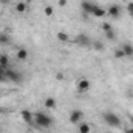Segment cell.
<instances>
[{"mask_svg":"<svg viewBox=\"0 0 133 133\" xmlns=\"http://www.w3.org/2000/svg\"><path fill=\"white\" fill-rule=\"evenodd\" d=\"M102 119H103V122H105L108 127H113V128H119L121 124H122L121 117H119L116 113H113V111H105V113L102 114Z\"/></svg>","mask_w":133,"mask_h":133,"instance_id":"2","label":"cell"},{"mask_svg":"<svg viewBox=\"0 0 133 133\" xmlns=\"http://www.w3.org/2000/svg\"><path fill=\"white\" fill-rule=\"evenodd\" d=\"M128 14H130V17H131V19H133V13H128Z\"/></svg>","mask_w":133,"mask_h":133,"instance_id":"27","label":"cell"},{"mask_svg":"<svg viewBox=\"0 0 133 133\" xmlns=\"http://www.w3.org/2000/svg\"><path fill=\"white\" fill-rule=\"evenodd\" d=\"M107 14L110 16V17H113V19H117L119 16H121V6L119 5H111L108 10H107Z\"/></svg>","mask_w":133,"mask_h":133,"instance_id":"9","label":"cell"},{"mask_svg":"<svg viewBox=\"0 0 133 133\" xmlns=\"http://www.w3.org/2000/svg\"><path fill=\"white\" fill-rule=\"evenodd\" d=\"M25 2H27V3H28V2H31V0H25Z\"/></svg>","mask_w":133,"mask_h":133,"instance_id":"29","label":"cell"},{"mask_svg":"<svg viewBox=\"0 0 133 133\" xmlns=\"http://www.w3.org/2000/svg\"><path fill=\"white\" fill-rule=\"evenodd\" d=\"M35 122H36V125L41 127V128H49V127L53 124V119H52L47 113L38 111V113H35Z\"/></svg>","mask_w":133,"mask_h":133,"instance_id":"3","label":"cell"},{"mask_svg":"<svg viewBox=\"0 0 133 133\" xmlns=\"http://www.w3.org/2000/svg\"><path fill=\"white\" fill-rule=\"evenodd\" d=\"M16 58H17L19 61H25V59H28V50L24 49V47L17 49V52H16Z\"/></svg>","mask_w":133,"mask_h":133,"instance_id":"12","label":"cell"},{"mask_svg":"<svg viewBox=\"0 0 133 133\" xmlns=\"http://www.w3.org/2000/svg\"><path fill=\"white\" fill-rule=\"evenodd\" d=\"M44 108H47V110H55V108H56V100H55L53 97H47V99L44 100Z\"/></svg>","mask_w":133,"mask_h":133,"instance_id":"14","label":"cell"},{"mask_svg":"<svg viewBox=\"0 0 133 133\" xmlns=\"http://www.w3.org/2000/svg\"><path fill=\"white\" fill-rule=\"evenodd\" d=\"M8 64H10L8 55L2 53V55H0V71H5V69H8Z\"/></svg>","mask_w":133,"mask_h":133,"instance_id":"13","label":"cell"},{"mask_svg":"<svg viewBox=\"0 0 133 133\" xmlns=\"http://www.w3.org/2000/svg\"><path fill=\"white\" fill-rule=\"evenodd\" d=\"M21 117H22L24 122L28 124V125L36 124V122H35V114H33L31 111H28V110H22V111H21Z\"/></svg>","mask_w":133,"mask_h":133,"instance_id":"7","label":"cell"},{"mask_svg":"<svg viewBox=\"0 0 133 133\" xmlns=\"http://www.w3.org/2000/svg\"><path fill=\"white\" fill-rule=\"evenodd\" d=\"M58 5L59 6H66L68 5V0H58Z\"/></svg>","mask_w":133,"mask_h":133,"instance_id":"25","label":"cell"},{"mask_svg":"<svg viewBox=\"0 0 133 133\" xmlns=\"http://www.w3.org/2000/svg\"><path fill=\"white\" fill-rule=\"evenodd\" d=\"M82 121H83V111L82 110H72L69 114V122L74 125H78Z\"/></svg>","mask_w":133,"mask_h":133,"instance_id":"5","label":"cell"},{"mask_svg":"<svg viewBox=\"0 0 133 133\" xmlns=\"http://www.w3.org/2000/svg\"><path fill=\"white\" fill-rule=\"evenodd\" d=\"M89 88H91V82H89L88 78H80V80L77 82V89H78V92H88Z\"/></svg>","mask_w":133,"mask_h":133,"instance_id":"6","label":"cell"},{"mask_svg":"<svg viewBox=\"0 0 133 133\" xmlns=\"http://www.w3.org/2000/svg\"><path fill=\"white\" fill-rule=\"evenodd\" d=\"M80 6H82V11H83L85 14H92V11H94V8H96V3L89 2V0H82Z\"/></svg>","mask_w":133,"mask_h":133,"instance_id":"8","label":"cell"},{"mask_svg":"<svg viewBox=\"0 0 133 133\" xmlns=\"http://www.w3.org/2000/svg\"><path fill=\"white\" fill-rule=\"evenodd\" d=\"M105 38H107L108 41H116V35H114V31H113V30L105 31Z\"/></svg>","mask_w":133,"mask_h":133,"instance_id":"18","label":"cell"},{"mask_svg":"<svg viewBox=\"0 0 133 133\" xmlns=\"http://www.w3.org/2000/svg\"><path fill=\"white\" fill-rule=\"evenodd\" d=\"M78 131H80V133H89V131H91V125H89L88 122H83V121H82V122L78 124Z\"/></svg>","mask_w":133,"mask_h":133,"instance_id":"15","label":"cell"},{"mask_svg":"<svg viewBox=\"0 0 133 133\" xmlns=\"http://www.w3.org/2000/svg\"><path fill=\"white\" fill-rule=\"evenodd\" d=\"M6 42H8V36H6V33H2V35H0V44L5 45Z\"/></svg>","mask_w":133,"mask_h":133,"instance_id":"21","label":"cell"},{"mask_svg":"<svg viewBox=\"0 0 133 133\" xmlns=\"http://www.w3.org/2000/svg\"><path fill=\"white\" fill-rule=\"evenodd\" d=\"M14 8H16V11H17V13H21V14H22V13H25V11H27V8H28V6H27V2L24 0V2H17Z\"/></svg>","mask_w":133,"mask_h":133,"instance_id":"16","label":"cell"},{"mask_svg":"<svg viewBox=\"0 0 133 133\" xmlns=\"http://www.w3.org/2000/svg\"><path fill=\"white\" fill-rule=\"evenodd\" d=\"M56 78H58V80H64V74H63V72H58V74H56Z\"/></svg>","mask_w":133,"mask_h":133,"instance_id":"26","label":"cell"},{"mask_svg":"<svg viewBox=\"0 0 133 133\" xmlns=\"http://www.w3.org/2000/svg\"><path fill=\"white\" fill-rule=\"evenodd\" d=\"M75 44L80 45V47H91V45H92V41H91V38H89L88 35L78 33V35L75 36Z\"/></svg>","mask_w":133,"mask_h":133,"instance_id":"4","label":"cell"},{"mask_svg":"<svg viewBox=\"0 0 133 133\" xmlns=\"http://www.w3.org/2000/svg\"><path fill=\"white\" fill-rule=\"evenodd\" d=\"M114 58H116V59H122V58H125L122 49H116V50H114Z\"/></svg>","mask_w":133,"mask_h":133,"instance_id":"19","label":"cell"},{"mask_svg":"<svg viewBox=\"0 0 133 133\" xmlns=\"http://www.w3.org/2000/svg\"><path fill=\"white\" fill-rule=\"evenodd\" d=\"M125 10H127V13H133V2H128L125 5Z\"/></svg>","mask_w":133,"mask_h":133,"instance_id":"23","label":"cell"},{"mask_svg":"<svg viewBox=\"0 0 133 133\" xmlns=\"http://www.w3.org/2000/svg\"><path fill=\"white\" fill-rule=\"evenodd\" d=\"M0 78H2L3 82H13V83L19 85V83H22L24 75L19 71H16V69H5V71H2V77Z\"/></svg>","mask_w":133,"mask_h":133,"instance_id":"1","label":"cell"},{"mask_svg":"<svg viewBox=\"0 0 133 133\" xmlns=\"http://www.w3.org/2000/svg\"><path fill=\"white\" fill-rule=\"evenodd\" d=\"M91 16H94V17H97V19H102V17L107 16V10L102 8V6H99V5H96V8H94V11H92Z\"/></svg>","mask_w":133,"mask_h":133,"instance_id":"11","label":"cell"},{"mask_svg":"<svg viewBox=\"0 0 133 133\" xmlns=\"http://www.w3.org/2000/svg\"><path fill=\"white\" fill-rule=\"evenodd\" d=\"M92 45H94V49H96V50H100V52H102V50H103V45H102V44H100V42H94V44H92Z\"/></svg>","mask_w":133,"mask_h":133,"instance_id":"24","label":"cell"},{"mask_svg":"<svg viewBox=\"0 0 133 133\" xmlns=\"http://www.w3.org/2000/svg\"><path fill=\"white\" fill-rule=\"evenodd\" d=\"M56 39H58L59 42H68V41H69V35L66 33V31H58V33H56Z\"/></svg>","mask_w":133,"mask_h":133,"instance_id":"17","label":"cell"},{"mask_svg":"<svg viewBox=\"0 0 133 133\" xmlns=\"http://www.w3.org/2000/svg\"><path fill=\"white\" fill-rule=\"evenodd\" d=\"M53 13H55V10H53L50 5L44 8V14H45V16H49V17H50V16H53Z\"/></svg>","mask_w":133,"mask_h":133,"instance_id":"20","label":"cell"},{"mask_svg":"<svg viewBox=\"0 0 133 133\" xmlns=\"http://www.w3.org/2000/svg\"><path fill=\"white\" fill-rule=\"evenodd\" d=\"M102 30H103V31H108V30H113V27H111L108 22H103V24H102Z\"/></svg>","mask_w":133,"mask_h":133,"instance_id":"22","label":"cell"},{"mask_svg":"<svg viewBox=\"0 0 133 133\" xmlns=\"http://www.w3.org/2000/svg\"><path fill=\"white\" fill-rule=\"evenodd\" d=\"M121 49H122V52H124L125 58H133V44L125 42V44H122V45H121Z\"/></svg>","mask_w":133,"mask_h":133,"instance_id":"10","label":"cell"},{"mask_svg":"<svg viewBox=\"0 0 133 133\" xmlns=\"http://www.w3.org/2000/svg\"><path fill=\"white\" fill-rule=\"evenodd\" d=\"M130 121H131V125H133V116H131V117H130Z\"/></svg>","mask_w":133,"mask_h":133,"instance_id":"28","label":"cell"}]
</instances>
